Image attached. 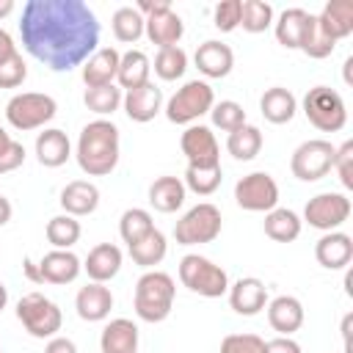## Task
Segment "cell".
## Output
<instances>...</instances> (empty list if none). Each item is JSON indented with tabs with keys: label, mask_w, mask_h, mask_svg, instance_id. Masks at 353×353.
<instances>
[{
	"label": "cell",
	"mask_w": 353,
	"mask_h": 353,
	"mask_svg": "<svg viewBox=\"0 0 353 353\" xmlns=\"http://www.w3.org/2000/svg\"><path fill=\"white\" fill-rule=\"evenodd\" d=\"M14 11V0H0V19H6Z\"/></svg>",
	"instance_id": "obj_56"
},
{
	"label": "cell",
	"mask_w": 353,
	"mask_h": 353,
	"mask_svg": "<svg viewBox=\"0 0 353 353\" xmlns=\"http://www.w3.org/2000/svg\"><path fill=\"white\" fill-rule=\"evenodd\" d=\"M312 14L303 11V8H287L279 14V19L273 22V33H276V41L287 50H298L301 47V39L306 33V25H309Z\"/></svg>",
	"instance_id": "obj_31"
},
{
	"label": "cell",
	"mask_w": 353,
	"mask_h": 353,
	"mask_svg": "<svg viewBox=\"0 0 353 353\" xmlns=\"http://www.w3.org/2000/svg\"><path fill=\"white\" fill-rule=\"evenodd\" d=\"M226 149H229V154L234 160H243V163L254 160L262 152V132H259V127H254V124L245 121L243 127H237L234 132H229Z\"/></svg>",
	"instance_id": "obj_34"
},
{
	"label": "cell",
	"mask_w": 353,
	"mask_h": 353,
	"mask_svg": "<svg viewBox=\"0 0 353 353\" xmlns=\"http://www.w3.org/2000/svg\"><path fill=\"white\" fill-rule=\"evenodd\" d=\"M303 113L320 132H339L347 124V105L339 91L328 85H314L303 97Z\"/></svg>",
	"instance_id": "obj_8"
},
{
	"label": "cell",
	"mask_w": 353,
	"mask_h": 353,
	"mask_svg": "<svg viewBox=\"0 0 353 353\" xmlns=\"http://www.w3.org/2000/svg\"><path fill=\"white\" fill-rule=\"evenodd\" d=\"M121 154V141H119V127L108 119H94L80 130L74 157L83 174L88 176H108L119 165Z\"/></svg>",
	"instance_id": "obj_2"
},
{
	"label": "cell",
	"mask_w": 353,
	"mask_h": 353,
	"mask_svg": "<svg viewBox=\"0 0 353 353\" xmlns=\"http://www.w3.org/2000/svg\"><path fill=\"white\" fill-rule=\"evenodd\" d=\"M44 353H77V345L69 336H52V339H47Z\"/></svg>",
	"instance_id": "obj_51"
},
{
	"label": "cell",
	"mask_w": 353,
	"mask_h": 353,
	"mask_svg": "<svg viewBox=\"0 0 353 353\" xmlns=\"http://www.w3.org/2000/svg\"><path fill=\"white\" fill-rule=\"evenodd\" d=\"M8 141H11V135H8V132H6V127L0 124V149H3V146H6Z\"/></svg>",
	"instance_id": "obj_59"
},
{
	"label": "cell",
	"mask_w": 353,
	"mask_h": 353,
	"mask_svg": "<svg viewBox=\"0 0 353 353\" xmlns=\"http://www.w3.org/2000/svg\"><path fill=\"white\" fill-rule=\"evenodd\" d=\"M6 303H8V290H6V284L0 281V312L6 309Z\"/></svg>",
	"instance_id": "obj_57"
},
{
	"label": "cell",
	"mask_w": 353,
	"mask_h": 353,
	"mask_svg": "<svg viewBox=\"0 0 353 353\" xmlns=\"http://www.w3.org/2000/svg\"><path fill=\"white\" fill-rule=\"evenodd\" d=\"M121 108H124V113L130 116V121L146 124V121H152V119L163 110V91L149 80V83L141 85V88L124 91Z\"/></svg>",
	"instance_id": "obj_18"
},
{
	"label": "cell",
	"mask_w": 353,
	"mask_h": 353,
	"mask_svg": "<svg viewBox=\"0 0 353 353\" xmlns=\"http://www.w3.org/2000/svg\"><path fill=\"white\" fill-rule=\"evenodd\" d=\"M334 149L336 146L331 141H323V138L303 141L292 152V160H290L292 176L301 179V182H317V179L328 176L331 165H334Z\"/></svg>",
	"instance_id": "obj_10"
},
{
	"label": "cell",
	"mask_w": 353,
	"mask_h": 353,
	"mask_svg": "<svg viewBox=\"0 0 353 353\" xmlns=\"http://www.w3.org/2000/svg\"><path fill=\"white\" fill-rule=\"evenodd\" d=\"M179 149H182L190 168H215V165H221L218 138L204 124H190L179 138Z\"/></svg>",
	"instance_id": "obj_13"
},
{
	"label": "cell",
	"mask_w": 353,
	"mask_h": 353,
	"mask_svg": "<svg viewBox=\"0 0 353 353\" xmlns=\"http://www.w3.org/2000/svg\"><path fill=\"white\" fill-rule=\"evenodd\" d=\"M55 113H58V102L50 94H39V91L14 94L6 105V121L19 132L44 127L47 121L55 119Z\"/></svg>",
	"instance_id": "obj_7"
},
{
	"label": "cell",
	"mask_w": 353,
	"mask_h": 353,
	"mask_svg": "<svg viewBox=\"0 0 353 353\" xmlns=\"http://www.w3.org/2000/svg\"><path fill=\"white\" fill-rule=\"evenodd\" d=\"M138 14L146 19V17H154V14H163V11H168L171 8V3L168 0H138Z\"/></svg>",
	"instance_id": "obj_50"
},
{
	"label": "cell",
	"mask_w": 353,
	"mask_h": 353,
	"mask_svg": "<svg viewBox=\"0 0 353 353\" xmlns=\"http://www.w3.org/2000/svg\"><path fill=\"white\" fill-rule=\"evenodd\" d=\"M240 8H243V0H221L212 11V25L221 33H232L234 28H240Z\"/></svg>",
	"instance_id": "obj_44"
},
{
	"label": "cell",
	"mask_w": 353,
	"mask_h": 353,
	"mask_svg": "<svg viewBox=\"0 0 353 353\" xmlns=\"http://www.w3.org/2000/svg\"><path fill=\"white\" fill-rule=\"evenodd\" d=\"M221 353H265V339L256 334H229L221 342Z\"/></svg>",
	"instance_id": "obj_46"
},
{
	"label": "cell",
	"mask_w": 353,
	"mask_h": 353,
	"mask_svg": "<svg viewBox=\"0 0 353 353\" xmlns=\"http://www.w3.org/2000/svg\"><path fill=\"white\" fill-rule=\"evenodd\" d=\"M25 77H28V63H25L22 52H17L0 63V88H17L25 83Z\"/></svg>",
	"instance_id": "obj_47"
},
{
	"label": "cell",
	"mask_w": 353,
	"mask_h": 353,
	"mask_svg": "<svg viewBox=\"0 0 353 353\" xmlns=\"http://www.w3.org/2000/svg\"><path fill=\"white\" fill-rule=\"evenodd\" d=\"M121 99H124V94H121V88H119L116 83H110V85H97V88H85V94H83L85 108H88L91 113H97V116H113V113L121 108Z\"/></svg>",
	"instance_id": "obj_38"
},
{
	"label": "cell",
	"mask_w": 353,
	"mask_h": 353,
	"mask_svg": "<svg viewBox=\"0 0 353 353\" xmlns=\"http://www.w3.org/2000/svg\"><path fill=\"white\" fill-rule=\"evenodd\" d=\"M44 234H47V243H50L52 248L69 251V248L80 240L83 229H80V221H77V218H72V215L61 212V215H52V218L47 221Z\"/></svg>",
	"instance_id": "obj_35"
},
{
	"label": "cell",
	"mask_w": 353,
	"mask_h": 353,
	"mask_svg": "<svg viewBox=\"0 0 353 353\" xmlns=\"http://www.w3.org/2000/svg\"><path fill=\"white\" fill-rule=\"evenodd\" d=\"M102 353H138V325L127 317L110 320L99 334Z\"/></svg>",
	"instance_id": "obj_26"
},
{
	"label": "cell",
	"mask_w": 353,
	"mask_h": 353,
	"mask_svg": "<svg viewBox=\"0 0 353 353\" xmlns=\"http://www.w3.org/2000/svg\"><path fill=\"white\" fill-rule=\"evenodd\" d=\"M152 66H154V74L160 80H165V83L179 80L185 74V69H188V52L179 44L176 47H163V50H157Z\"/></svg>",
	"instance_id": "obj_39"
},
{
	"label": "cell",
	"mask_w": 353,
	"mask_h": 353,
	"mask_svg": "<svg viewBox=\"0 0 353 353\" xmlns=\"http://www.w3.org/2000/svg\"><path fill=\"white\" fill-rule=\"evenodd\" d=\"M210 116H212V124H215L218 130H223V132H234L237 127L245 124V110H243V105L234 102V99H221V102H215L212 110H210Z\"/></svg>",
	"instance_id": "obj_43"
},
{
	"label": "cell",
	"mask_w": 353,
	"mask_h": 353,
	"mask_svg": "<svg viewBox=\"0 0 353 353\" xmlns=\"http://www.w3.org/2000/svg\"><path fill=\"white\" fill-rule=\"evenodd\" d=\"M152 74V61L143 50H127L119 61V72H116V85L121 91H132L149 83Z\"/></svg>",
	"instance_id": "obj_28"
},
{
	"label": "cell",
	"mask_w": 353,
	"mask_h": 353,
	"mask_svg": "<svg viewBox=\"0 0 353 353\" xmlns=\"http://www.w3.org/2000/svg\"><path fill=\"white\" fill-rule=\"evenodd\" d=\"M215 105V91L207 80H188L176 94L165 102V119L171 124H196L204 113H210Z\"/></svg>",
	"instance_id": "obj_5"
},
{
	"label": "cell",
	"mask_w": 353,
	"mask_h": 353,
	"mask_svg": "<svg viewBox=\"0 0 353 353\" xmlns=\"http://www.w3.org/2000/svg\"><path fill=\"white\" fill-rule=\"evenodd\" d=\"M268 323L279 336H292L303 325V303L295 295H276L268 301Z\"/></svg>",
	"instance_id": "obj_20"
},
{
	"label": "cell",
	"mask_w": 353,
	"mask_h": 353,
	"mask_svg": "<svg viewBox=\"0 0 353 353\" xmlns=\"http://www.w3.org/2000/svg\"><path fill=\"white\" fill-rule=\"evenodd\" d=\"M58 201H61L66 215L83 218V215H91L99 207V188L94 182H88V179H74L61 190Z\"/></svg>",
	"instance_id": "obj_24"
},
{
	"label": "cell",
	"mask_w": 353,
	"mask_h": 353,
	"mask_svg": "<svg viewBox=\"0 0 353 353\" xmlns=\"http://www.w3.org/2000/svg\"><path fill=\"white\" fill-rule=\"evenodd\" d=\"M11 212H14V210H11V201H8L6 196H0V226H6V223L11 221Z\"/></svg>",
	"instance_id": "obj_54"
},
{
	"label": "cell",
	"mask_w": 353,
	"mask_h": 353,
	"mask_svg": "<svg viewBox=\"0 0 353 353\" xmlns=\"http://www.w3.org/2000/svg\"><path fill=\"white\" fill-rule=\"evenodd\" d=\"M259 110H262V116H265L270 124H287V121H292V116L298 113V99H295V94H292L290 88L273 85V88H268V91L262 94Z\"/></svg>",
	"instance_id": "obj_30"
},
{
	"label": "cell",
	"mask_w": 353,
	"mask_h": 353,
	"mask_svg": "<svg viewBox=\"0 0 353 353\" xmlns=\"http://www.w3.org/2000/svg\"><path fill=\"white\" fill-rule=\"evenodd\" d=\"M0 353H3V350H0Z\"/></svg>",
	"instance_id": "obj_60"
},
{
	"label": "cell",
	"mask_w": 353,
	"mask_h": 353,
	"mask_svg": "<svg viewBox=\"0 0 353 353\" xmlns=\"http://www.w3.org/2000/svg\"><path fill=\"white\" fill-rule=\"evenodd\" d=\"M234 201L245 212H270L279 207V185L268 171H251L237 179Z\"/></svg>",
	"instance_id": "obj_11"
},
{
	"label": "cell",
	"mask_w": 353,
	"mask_h": 353,
	"mask_svg": "<svg viewBox=\"0 0 353 353\" xmlns=\"http://www.w3.org/2000/svg\"><path fill=\"white\" fill-rule=\"evenodd\" d=\"M345 83H350V66H353V58H345Z\"/></svg>",
	"instance_id": "obj_58"
},
{
	"label": "cell",
	"mask_w": 353,
	"mask_h": 353,
	"mask_svg": "<svg viewBox=\"0 0 353 353\" xmlns=\"http://www.w3.org/2000/svg\"><path fill=\"white\" fill-rule=\"evenodd\" d=\"M174 295H176V284L168 273L146 270L135 281V295H132V306H135L138 320L163 323L174 309Z\"/></svg>",
	"instance_id": "obj_3"
},
{
	"label": "cell",
	"mask_w": 353,
	"mask_h": 353,
	"mask_svg": "<svg viewBox=\"0 0 353 353\" xmlns=\"http://www.w3.org/2000/svg\"><path fill=\"white\" fill-rule=\"evenodd\" d=\"M342 182L345 190H353V141H345L334 149V165H331Z\"/></svg>",
	"instance_id": "obj_45"
},
{
	"label": "cell",
	"mask_w": 353,
	"mask_h": 353,
	"mask_svg": "<svg viewBox=\"0 0 353 353\" xmlns=\"http://www.w3.org/2000/svg\"><path fill=\"white\" fill-rule=\"evenodd\" d=\"M74 309H77V317L85 320V323H102V320H108V314L113 309V292H110V287H105L99 281H88L85 287L77 290Z\"/></svg>",
	"instance_id": "obj_16"
},
{
	"label": "cell",
	"mask_w": 353,
	"mask_h": 353,
	"mask_svg": "<svg viewBox=\"0 0 353 353\" xmlns=\"http://www.w3.org/2000/svg\"><path fill=\"white\" fill-rule=\"evenodd\" d=\"M350 199L345 193H317L306 201L303 207V221L312 226V229H320V232H336L347 218H350Z\"/></svg>",
	"instance_id": "obj_12"
},
{
	"label": "cell",
	"mask_w": 353,
	"mask_h": 353,
	"mask_svg": "<svg viewBox=\"0 0 353 353\" xmlns=\"http://www.w3.org/2000/svg\"><path fill=\"white\" fill-rule=\"evenodd\" d=\"M314 19L328 39H347L353 33V0H328Z\"/></svg>",
	"instance_id": "obj_23"
},
{
	"label": "cell",
	"mask_w": 353,
	"mask_h": 353,
	"mask_svg": "<svg viewBox=\"0 0 353 353\" xmlns=\"http://www.w3.org/2000/svg\"><path fill=\"white\" fill-rule=\"evenodd\" d=\"M265 353H303L292 336H276L265 342Z\"/></svg>",
	"instance_id": "obj_49"
},
{
	"label": "cell",
	"mask_w": 353,
	"mask_h": 353,
	"mask_svg": "<svg viewBox=\"0 0 353 353\" xmlns=\"http://www.w3.org/2000/svg\"><path fill=\"white\" fill-rule=\"evenodd\" d=\"M350 325H353V314H345V320H342V339H345V353H350Z\"/></svg>",
	"instance_id": "obj_53"
},
{
	"label": "cell",
	"mask_w": 353,
	"mask_h": 353,
	"mask_svg": "<svg viewBox=\"0 0 353 353\" xmlns=\"http://www.w3.org/2000/svg\"><path fill=\"white\" fill-rule=\"evenodd\" d=\"M17 52H19V50H17V44H14L11 33L0 28V63H3V61H8V58H11V55H17Z\"/></svg>",
	"instance_id": "obj_52"
},
{
	"label": "cell",
	"mask_w": 353,
	"mask_h": 353,
	"mask_svg": "<svg viewBox=\"0 0 353 353\" xmlns=\"http://www.w3.org/2000/svg\"><path fill=\"white\" fill-rule=\"evenodd\" d=\"M121 262H124V256H121V248H119V245H113V243H99V245H94V248L88 251V256H85V262H83V270L88 273L91 281L105 284V281H110V279L119 276Z\"/></svg>",
	"instance_id": "obj_22"
},
{
	"label": "cell",
	"mask_w": 353,
	"mask_h": 353,
	"mask_svg": "<svg viewBox=\"0 0 353 353\" xmlns=\"http://www.w3.org/2000/svg\"><path fill=\"white\" fill-rule=\"evenodd\" d=\"M273 25V6L265 0H243L240 28L248 33H265Z\"/></svg>",
	"instance_id": "obj_40"
},
{
	"label": "cell",
	"mask_w": 353,
	"mask_h": 353,
	"mask_svg": "<svg viewBox=\"0 0 353 353\" xmlns=\"http://www.w3.org/2000/svg\"><path fill=\"white\" fill-rule=\"evenodd\" d=\"M185 196H188V188L179 176H157L152 185H149V204L157 210V212H176L182 204H185Z\"/></svg>",
	"instance_id": "obj_29"
},
{
	"label": "cell",
	"mask_w": 353,
	"mask_h": 353,
	"mask_svg": "<svg viewBox=\"0 0 353 353\" xmlns=\"http://www.w3.org/2000/svg\"><path fill=\"white\" fill-rule=\"evenodd\" d=\"M221 210L210 201H201L196 207H190L174 226V240L179 245H201V243H212L221 234Z\"/></svg>",
	"instance_id": "obj_9"
},
{
	"label": "cell",
	"mask_w": 353,
	"mask_h": 353,
	"mask_svg": "<svg viewBox=\"0 0 353 353\" xmlns=\"http://www.w3.org/2000/svg\"><path fill=\"white\" fill-rule=\"evenodd\" d=\"M152 229H154L152 212L143 210V207H130V210H124L121 218H119V234H121V240H124L127 245L138 243V240L146 237Z\"/></svg>",
	"instance_id": "obj_37"
},
{
	"label": "cell",
	"mask_w": 353,
	"mask_h": 353,
	"mask_svg": "<svg viewBox=\"0 0 353 353\" xmlns=\"http://www.w3.org/2000/svg\"><path fill=\"white\" fill-rule=\"evenodd\" d=\"M193 61H196V69L204 77H210V80H221V77H226L234 69V52H232V47L223 44V41H218V39H210V41L199 44L196 52H193Z\"/></svg>",
	"instance_id": "obj_15"
},
{
	"label": "cell",
	"mask_w": 353,
	"mask_h": 353,
	"mask_svg": "<svg viewBox=\"0 0 353 353\" xmlns=\"http://www.w3.org/2000/svg\"><path fill=\"white\" fill-rule=\"evenodd\" d=\"M226 295H229V306L243 317H254L268 306V287L256 276L237 279L234 284H229Z\"/></svg>",
	"instance_id": "obj_14"
},
{
	"label": "cell",
	"mask_w": 353,
	"mask_h": 353,
	"mask_svg": "<svg viewBox=\"0 0 353 353\" xmlns=\"http://www.w3.org/2000/svg\"><path fill=\"white\" fill-rule=\"evenodd\" d=\"M301 215L295 210H287V207H276L270 212H265V234L276 243H292L298 240L301 234Z\"/></svg>",
	"instance_id": "obj_32"
},
{
	"label": "cell",
	"mask_w": 353,
	"mask_h": 353,
	"mask_svg": "<svg viewBox=\"0 0 353 353\" xmlns=\"http://www.w3.org/2000/svg\"><path fill=\"white\" fill-rule=\"evenodd\" d=\"M127 248H130V256H132V262H135L138 268L154 270V265H160V262L165 259L168 243H165V234L154 226L146 237H141L138 243H132V245H127Z\"/></svg>",
	"instance_id": "obj_33"
},
{
	"label": "cell",
	"mask_w": 353,
	"mask_h": 353,
	"mask_svg": "<svg viewBox=\"0 0 353 353\" xmlns=\"http://www.w3.org/2000/svg\"><path fill=\"white\" fill-rule=\"evenodd\" d=\"M119 61H121L119 50H113V47H99V50L83 63V83H85L88 88L116 83Z\"/></svg>",
	"instance_id": "obj_27"
},
{
	"label": "cell",
	"mask_w": 353,
	"mask_h": 353,
	"mask_svg": "<svg viewBox=\"0 0 353 353\" xmlns=\"http://www.w3.org/2000/svg\"><path fill=\"white\" fill-rule=\"evenodd\" d=\"M314 259L325 270H345L353 259V237L345 232H325L314 243Z\"/></svg>",
	"instance_id": "obj_17"
},
{
	"label": "cell",
	"mask_w": 353,
	"mask_h": 353,
	"mask_svg": "<svg viewBox=\"0 0 353 353\" xmlns=\"http://www.w3.org/2000/svg\"><path fill=\"white\" fill-rule=\"evenodd\" d=\"M72 157V143L69 135L58 127H47L44 132L36 135V160L44 168H58Z\"/></svg>",
	"instance_id": "obj_25"
},
{
	"label": "cell",
	"mask_w": 353,
	"mask_h": 353,
	"mask_svg": "<svg viewBox=\"0 0 353 353\" xmlns=\"http://www.w3.org/2000/svg\"><path fill=\"white\" fill-rule=\"evenodd\" d=\"M179 281L201 298H221L229 292L226 270L201 254H185L179 259Z\"/></svg>",
	"instance_id": "obj_4"
},
{
	"label": "cell",
	"mask_w": 353,
	"mask_h": 353,
	"mask_svg": "<svg viewBox=\"0 0 353 353\" xmlns=\"http://www.w3.org/2000/svg\"><path fill=\"white\" fill-rule=\"evenodd\" d=\"M143 36L152 44H157V50L176 47L179 39L185 36V22H182V17L174 8H168L163 14H154V17H146L143 19Z\"/></svg>",
	"instance_id": "obj_21"
},
{
	"label": "cell",
	"mask_w": 353,
	"mask_h": 353,
	"mask_svg": "<svg viewBox=\"0 0 353 353\" xmlns=\"http://www.w3.org/2000/svg\"><path fill=\"white\" fill-rule=\"evenodd\" d=\"M19 39L30 58L52 72H72L99 50V19L83 0H28Z\"/></svg>",
	"instance_id": "obj_1"
},
{
	"label": "cell",
	"mask_w": 353,
	"mask_h": 353,
	"mask_svg": "<svg viewBox=\"0 0 353 353\" xmlns=\"http://www.w3.org/2000/svg\"><path fill=\"white\" fill-rule=\"evenodd\" d=\"M25 273H28V279H33V281H41V276H39V265H33L30 259H25Z\"/></svg>",
	"instance_id": "obj_55"
},
{
	"label": "cell",
	"mask_w": 353,
	"mask_h": 353,
	"mask_svg": "<svg viewBox=\"0 0 353 353\" xmlns=\"http://www.w3.org/2000/svg\"><path fill=\"white\" fill-rule=\"evenodd\" d=\"M221 179H223V168L215 165V168H185V188L193 190L196 196H212L218 188H221Z\"/></svg>",
	"instance_id": "obj_41"
},
{
	"label": "cell",
	"mask_w": 353,
	"mask_h": 353,
	"mask_svg": "<svg viewBox=\"0 0 353 353\" xmlns=\"http://www.w3.org/2000/svg\"><path fill=\"white\" fill-rule=\"evenodd\" d=\"M17 320L25 325V331L36 339H52L61 331L63 314L55 301H50L41 292H28L17 301Z\"/></svg>",
	"instance_id": "obj_6"
},
{
	"label": "cell",
	"mask_w": 353,
	"mask_h": 353,
	"mask_svg": "<svg viewBox=\"0 0 353 353\" xmlns=\"http://www.w3.org/2000/svg\"><path fill=\"white\" fill-rule=\"evenodd\" d=\"M110 28H113V36L121 44H135L143 36V17L138 14L135 6H121V8L113 11Z\"/></svg>",
	"instance_id": "obj_36"
},
{
	"label": "cell",
	"mask_w": 353,
	"mask_h": 353,
	"mask_svg": "<svg viewBox=\"0 0 353 353\" xmlns=\"http://www.w3.org/2000/svg\"><path fill=\"white\" fill-rule=\"evenodd\" d=\"M22 163H25V146L11 138V141L0 149V174H11V171H17Z\"/></svg>",
	"instance_id": "obj_48"
},
{
	"label": "cell",
	"mask_w": 353,
	"mask_h": 353,
	"mask_svg": "<svg viewBox=\"0 0 353 353\" xmlns=\"http://www.w3.org/2000/svg\"><path fill=\"white\" fill-rule=\"evenodd\" d=\"M334 47H336V41L328 39V36L320 30V25H317V19H314V14H312V19H309V25H306V33H303L298 50H301L303 55L320 61V58H328V55L334 52Z\"/></svg>",
	"instance_id": "obj_42"
},
{
	"label": "cell",
	"mask_w": 353,
	"mask_h": 353,
	"mask_svg": "<svg viewBox=\"0 0 353 353\" xmlns=\"http://www.w3.org/2000/svg\"><path fill=\"white\" fill-rule=\"evenodd\" d=\"M83 270V262L72 251L52 248L39 259V276L47 284H72Z\"/></svg>",
	"instance_id": "obj_19"
}]
</instances>
